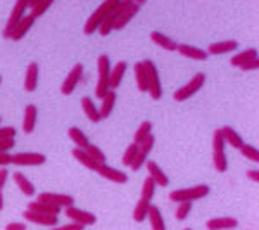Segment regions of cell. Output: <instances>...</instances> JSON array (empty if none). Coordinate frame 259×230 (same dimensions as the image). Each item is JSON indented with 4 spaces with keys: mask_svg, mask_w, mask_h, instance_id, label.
<instances>
[{
    "mask_svg": "<svg viewBox=\"0 0 259 230\" xmlns=\"http://www.w3.org/2000/svg\"><path fill=\"white\" fill-rule=\"evenodd\" d=\"M118 6H119V0H106L104 4H100L97 9L94 11V14H92L90 18H89V21H87L85 28H83L85 35H92V33L97 31L99 26L102 24V21L107 18V14L114 11Z\"/></svg>",
    "mask_w": 259,
    "mask_h": 230,
    "instance_id": "6da1fadb",
    "label": "cell"
},
{
    "mask_svg": "<svg viewBox=\"0 0 259 230\" xmlns=\"http://www.w3.org/2000/svg\"><path fill=\"white\" fill-rule=\"evenodd\" d=\"M211 192L209 185H195V187H189V189H177L169 194V201L173 203H192V201H197V199H202L206 198L207 194Z\"/></svg>",
    "mask_w": 259,
    "mask_h": 230,
    "instance_id": "7a4b0ae2",
    "label": "cell"
},
{
    "mask_svg": "<svg viewBox=\"0 0 259 230\" xmlns=\"http://www.w3.org/2000/svg\"><path fill=\"white\" fill-rule=\"evenodd\" d=\"M97 69H99V80H97V87H95V97L102 99L109 92V73H111L109 56H106V54L99 56Z\"/></svg>",
    "mask_w": 259,
    "mask_h": 230,
    "instance_id": "3957f363",
    "label": "cell"
},
{
    "mask_svg": "<svg viewBox=\"0 0 259 230\" xmlns=\"http://www.w3.org/2000/svg\"><path fill=\"white\" fill-rule=\"evenodd\" d=\"M142 64H144L145 74H147V87H149L147 92L154 100H159L162 97V87H161V78L159 73H157L156 64L150 59H145Z\"/></svg>",
    "mask_w": 259,
    "mask_h": 230,
    "instance_id": "277c9868",
    "label": "cell"
},
{
    "mask_svg": "<svg viewBox=\"0 0 259 230\" xmlns=\"http://www.w3.org/2000/svg\"><path fill=\"white\" fill-rule=\"evenodd\" d=\"M140 11V2H133V0H121V12L116 18L114 24H112V30H121L126 24L135 18V14H139Z\"/></svg>",
    "mask_w": 259,
    "mask_h": 230,
    "instance_id": "5b68a950",
    "label": "cell"
},
{
    "mask_svg": "<svg viewBox=\"0 0 259 230\" xmlns=\"http://www.w3.org/2000/svg\"><path fill=\"white\" fill-rule=\"evenodd\" d=\"M204 83H206V74H204V73H197L189 83H185L182 89H178L177 92H175L173 99L177 100V102H183V100L190 99L192 95L197 94V92L202 89Z\"/></svg>",
    "mask_w": 259,
    "mask_h": 230,
    "instance_id": "8992f818",
    "label": "cell"
},
{
    "mask_svg": "<svg viewBox=\"0 0 259 230\" xmlns=\"http://www.w3.org/2000/svg\"><path fill=\"white\" fill-rule=\"evenodd\" d=\"M26 9H28V2H24V0H19V2H16L14 9L11 12V18L7 21L6 28H4V39H11L12 31L16 30V26L21 23V19L26 16Z\"/></svg>",
    "mask_w": 259,
    "mask_h": 230,
    "instance_id": "52a82bcc",
    "label": "cell"
},
{
    "mask_svg": "<svg viewBox=\"0 0 259 230\" xmlns=\"http://www.w3.org/2000/svg\"><path fill=\"white\" fill-rule=\"evenodd\" d=\"M40 203L50 204V206H57V208H69L74 204L73 196L69 194H56V192H44V194L38 196Z\"/></svg>",
    "mask_w": 259,
    "mask_h": 230,
    "instance_id": "ba28073f",
    "label": "cell"
},
{
    "mask_svg": "<svg viewBox=\"0 0 259 230\" xmlns=\"http://www.w3.org/2000/svg\"><path fill=\"white\" fill-rule=\"evenodd\" d=\"M81 78H83V64H74L73 66V69L69 71V74L66 76V80L64 83L61 85V92L64 95H71L73 94V90L78 87V83L81 82Z\"/></svg>",
    "mask_w": 259,
    "mask_h": 230,
    "instance_id": "9c48e42d",
    "label": "cell"
},
{
    "mask_svg": "<svg viewBox=\"0 0 259 230\" xmlns=\"http://www.w3.org/2000/svg\"><path fill=\"white\" fill-rule=\"evenodd\" d=\"M154 142H156V139H154V135H149L145 140H142L139 144V152H137V158L135 161H133V165L130 166L133 171H139L142 168V165H145V161H147L150 150H152L154 147Z\"/></svg>",
    "mask_w": 259,
    "mask_h": 230,
    "instance_id": "30bf717a",
    "label": "cell"
},
{
    "mask_svg": "<svg viewBox=\"0 0 259 230\" xmlns=\"http://www.w3.org/2000/svg\"><path fill=\"white\" fill-rule=\"evenodd\" d=\"M66 216L69 220H73V223H78L81 227H87V225H94L97 221V216L94 213H89V211H83L80 208H74V206H69L66 208Z\"/></svg>",
    "mask_w": 259,
    "mask_h": 230,
    "instance_id": "8fae6325",
    "label": "cell"
},
{
    "mask_svg": "<svg viewBox=\"0 0 259 230\" xmlns=\"http://www.w3.org/2000/svg\"><path fill=\"white\" fill-rule=\"evenodd\" d=\"M11 163L18 166H40L45 163V156L40 152H16Z\"/></svg>",
    "mask_w": 259,
    "mask_h": 230,
    "instance_id": "7c38bea8",
    "label": "cell"
},
{
    "mask_svg": "<svg viewBox=\"0 0 259 230\" xmlns=\"http://www.w3.org/2000/svg\"><path fill=\"white\" fill-rule=\"evenodd\" d=\"M97 173L100 175V177L107 178V180L114 182V183H126L128 182V177L124 171L121 170H116L112 168V166H107L106 163H102V165H97Z\"/></svg>",
    "mask_w": 259,
    "mask_h": 230,
    "instance_id": "4fadbf2b",
    "label": "cell"
},
{
    "mask_svg": "<svg viewBox=\"0 0 259 230\" xmlns=\"http://www.w3.org/2000/svg\"><path fill=\"white\" fill-rule=\"evenodd\" d=\"M23 218L26 221H31V223H36V225H45V227H54V225H57V216L44 215V213H36L31 210L24 211Z\"/></svg>",
    "mask_w": 259,
    "mask_h": 230,
    "instance_id": "5bb4252c",
    "label": "cell"
},
{
    "mask_svg": "<svg viewBox=\"0 0 259 230\" xmlns=\"http://www.w3.org/2000/svg\"><path fill=\"white\" fill-rule=\"evenodd\" d=\"M145 166H147V171H149V177L152 178L154 183L159 187H166L169 183L168 177H166V173L161 170V166L157 165L156 161H145Z\"/></svg>",
    "mask_w": 259,
    "mask_h": 230,
    "instance_id": "9a60e30c",
    "label": "cell"
},
{
    "mask_svg": "<svg viewBox=\"0 0 259 230\" xmlns=\"http://www.w3.org/2000/svg\"><path fill=\"white\" fill-rule=\"evenodd\" d=\"M239 49V42L235 40H225V42H214L207 47L206 52L212 54V56H220V54H227V52H235Z\"/></svg>",
    "mask_w": 259,
    "mask_h": 230,
    "instance_id": "2e32d148",
    "label": "cell"
},
{
    "mask_svg": "<svg viewBox=\"0 0 259 230\" xmlns=\"http://www.w3.org/2000/svg\"><path fill=\"white\" fill-rule=\"evenodd\" d=\"M128 64L124 61H119L114 68H111L109 73V90H116L121 85V80H123L124 73H126Z\"/></svg>",
    "mask_w": 259,
    "mask_h": 230,
    "instance_id": "e0dca14e",
    "label": "cell"
},
{
    "mask_svg": "<svg viewBox=\"0 0 259 230\" xmlns=\"http://www.w3.org/2000/svg\"><path fill=\"white\" fill-rule=\"evenodd\" d=\"M35 21H36V19L33 18L31 14H26V16H24V18L21 19V23L18 24V26H16V30L12 31L11 40L18 42V40L23 39V36L26 35V33L31 30V26H33V24H35Z\"/></svg>",
    "mask_w": 259,
    "mask_h": 230,
    "instance_id": "ac0fdd59",
    "label": "cell"
},
{
    "mask_svg": "<svg viewBox=\"0 0 259 230\" xmlns=\"http://www.w3.org/2000/svg\"><path fill=\"white\" fill-rule=\"evenodd\" d=\"M239 225V221L232 216H223V218H211L207 220L206 227L209 230H230V228H235Z\"/></svg>",
    "mask_w": 259,
    "mask_h": 230,
    "instance_id": "d6986e66",
    "label": "cell"
},
{
    "mask_svg": "<svg viewBox=\"0 0 259 230\" xmlns=\"http://www.w3.org/2000/svg\"><path fill=\"white\" fill-rule=\"evenodd\" d=\"M177 50H178L180 54H182V56L189 57V59H195V61H206L207 57H209L206 50L197 49V47H192V45H185V44L178 45Z\"/></svg>",
    "mask_w": 259,
    "mask_h": 230,
    "instance_id": "ffe728a7",
    "label": "cell"
},
{
    "mask_svg": "<svg viewBox=\"0 0 259 230\" xmlns=\"http://www.w3.org/2000/svg\"><path fill=\"white\" fill-rule=\"evenodd\" d=\"M114 104H116V92L114 90H109L106 95L102 97V104H100V118L106 120L111 116L112 109H114Z\"/></svg>",
    "mask_w": 259,
    "mask_h": 230,
    "instance_id": "44dd1931",
    "label": "cell"
},
{
    "mask_svg": "<svg viewBox=\"0 0 259 230\" xmlns=\"http://www.w3.org/2000/svg\"><path fill=\"white\" fill-rule=\"evenodd\" d=\"M150 40H152L156 45H159V47H162L164 50H169V52L177 50V47H178L177 42L171 40L169 36H166L164 33H161V31H152V33H150Z\"/></svg>",
    "mask_w": 259,
    "mask_h": 230,
    "instance_id": "7402d4cb",
    "label": "cell"
},
{
    "mask_svg": "<svg viewBox=\"0 0 259 230\" xmlns=\"http://www.w3.org/2000/svg\"><path fill=\"white\" fill-rule=\"evenodd\" d=\"M36 83H38V64L31 62V64L28 66L26 78H24V89H26V92H35Z\"/></svg>",
    "mask_w": 259,
    "mask_h": 230,
    "instance_id": "603a6c76",
    "label": "cell"
},
{
    "mask_svg": "<svg viewBox=\"0 0 259 230\" xmlns=\"http://www.w3.org/2000/svg\"><path fill=\"white\" fill-rule=\"evenodd\" d=\"M252 59H257V50L256 49H247V50H244V52L233 56L232 59H230V64L235 66V68H242V66L247 64V62L252 61Z\"/></svg>",
    "mask_w": 259,
    "mask_h": 230,
    "instance_id": "cb8c5ba5",
    "label": "cell"
},
{
    "mask_svg": "<svg viewBox=\"0 0 259 230\" xmlns=\"http://www.w3.org/2000/svg\"><path fill=\"white\" fill-rule=\"evenodd\" d=\"M81 107H83V112H85V116L92 121V123H99V121L102 120V118H100L99 109L95 107L94 100H92L90 97H83L81 99Z\"/></svg>",
    "mask_w": 259,
    "mask_h": 230,
    "instance_id": "d4e9b609",
    "label": "cell"
},
{
    "mask_svg": "<svg viewBox=\"0 0 259 230\" xmlns=\"http://www.w3.org/2000/svg\"><path fill=\"white\" fill-rule=\"evenodd\" d=\"M221 133H223L225 142H228L233 149H240L242 145L245 144L244 139H242V137L235 130H233L232 127H223V128H221Z\"/></svg>",
    "mask_w": 259,
    "mask_h": 230,
    "instance_id": "484cf974",
    "label": "cell"
},
{
    "mask_svg": "<svg viewBox=\"0 0 259 230\" xmlns=\"http://www.w3.org/2000/svg\"><path fill=\"white\" fill-rule=\"evenodd\" d=\"M119 12H121V0H119V6L116 7V9L112 11V12H109V14H107V18L104 19V21H102V24L99 26V30H97V31L100 33V35H102V36H107V35H109V33L112 31V24H114L116 18L119 16Z\"/></svg>",
    "mask_w": 259,
    "mask_h": 230,
    "instance_id": "4316f807",
    "label": "cell"
},
{
    "mask_svg": "<svg viewBox=\"0 0 259 230\" xmlns=\"http://www.w3.org/2000/svg\"><path fill=\"white\" fill-rule=\"evenodd\" d=\"M147 218L150 221V228H152V230H166V223H164V220H162V215H161L159 208H156V206H152V204H150Z\"/></svg>",
    "mask_w": 259,
    "mask_h": 230,
    "instance_id": "83f0119b",
    "label": "cell"
},
{
    "mask_svg": "<svg viewBox=\"0 0 259 230\" xmlns=\"http://www.w3.org/2000/svg\"><path fill=\"white\" fill-rule=\"evenodd\" d=\"M36 125V106H26V111H24V120H23V132L24 133H31L35 130Z\"/></svg>",
    "mask_w": 259,
    "mask_h": 230,
    "instance_id": "f1b7e54d",
    "label": "cell"
},
{
    "mask_svg": "<svg viewBox=\"0 0 259 230\" xmlns=\"http://www.w3.org/2000/svg\"><path fill=\"white\" fill-rule=\"evenodd\" d=\"M28 210L36 211V213H44V215H50V216H59L61 208L50 206V204L40 203V201H33V203L28 204Z\"/></svg>",
    "mask_w": 259,
    "mask_h": 230,
    "instance_id": "f546056e",
    "label": "cell"
},
{
    "mask_svg": "<svg viewBox=\"0 0 259 230\" xmlns=\"http://www.w3.org/2000/svg\"><path fill=\"white\" fill-rule=\"evenodd\" d=\"M68 135H69V139L76 144V147L78 149H87L90 145V140H89V137L83 133L80 128H76V127H71L69 130H68Z\"/></svg>",
    "mask_w": 259,
    "mask_h": 230,
    "instance_id": "4dcf8cb0",
    "label": "cell"
},
{
    "mask_svg": "<svg viewBox=\"0 0 259 230\" xmlns=\"http://www.w3.org/2000/svg\"><path fill=\"white\" fill-rule=\"evenodd\" d=\"M14 182H16V185L19 187V190L23 192L24 196H35V185H33V183L28 180L23 173L16 171V173H14Z\"/></svg>",
    "mask_w": 259,
    "mask_h": 230,
    "instance_id": "1f68e13d",
    "label": "cell"
},
{
    "mask_svg": "<svg viewBox=\"0 0 259 230\" xmlns=\"http://www.w3.org/2000/svg\"><path fill=\"white\" fill-rule=\"evenodd\" d=\"M133 71H135V80H137V87H139L140 92H147L149 87H147V74H145V69H144V64L142 62H137L133 66Z\"/></svg>",
    "mask_w": 259,
    "mask_h": 230,
    "instance_id": "d6a6232c",
    "label": "cell"
},
{
    "mask_svg": "<svg viewBox=\"0 0 259 230\" xmlns=\"http://www.w3.org/2000/svg\"><path fill=\"white\" fill-rule=\"evenodd\" d=\"M73 156H74V160L76 161H80L85 168H89V170H97V163H95L94 160H90V156L85 152L83 149H78V147H74L73 149Z\"/></svg>",
    "mask_w": 259,
    "mask_h": 230,
    "instance_id": "836d02e7",
    "label": "cell"
},
{
    "mask_svg": "<svg viewBox=\"0 0 259 230\" xmlns=\"http://www.w3.org/2000/svg\"><path fill=\"white\" fill-rule=\"evenodd\" d=\"M140 199L147 201V203H152V198L154 194H156V183H154V180L150 177H147L144 180V185H142V192H140Z\"/></svg>",
    "mask_w": 259,
    "mask_h": 230,
    "instance_id": "e575fe53",
    "label": "cell"
},
{
    "mask_svg": "<svg viewBox=\"0 0 259 230\" xmlns=\"http://www.w3.org/2000/svg\"><path fill=\"white\" fill-rule=\"evenodd\" d=\"M52 6V0H41V2H28V7L31 9L33 18H40L41 14H45V11Z\"/></svg>",
    "mask_w": 259,
    "mask_h": 230,
    "instance_id": "d590c367",
    "label": "cell"
},
{
    "mask_svg": "<svg viewBox=\"0 0 259 230\" xmlns=\"http://www.w3.org/2000/svg\"><path fill=\"white\" fill-rule=\"evenodd\" d=\"M150 204H152V203H147V201L140 199L139 203H137L135 210H133V220H135V221H144L145 218H147Z\"/></svg>",
    "mask_w": 259,
    "mask_h": 230,
    "instance_id": "8d00e7d4",
    "label": "cell"
},
{
    "mask_svg": "<svg viewBox=\"0 0 259 230\" xmlns=\"http://www.w3.org/2000/svg\"><path fill=\"white\" fill-rule=\"evenodd\" d=\"M149 135H152V123H150V121H144V123L139 127V130L135 132L133 144H140V142L147 139Z\"/></svg>",
    "mask_w": 259,
    "mask_h": 230,
    "instance_id": "74e56055",
    "label": "cell"
},
{
    "mask_svg": "<svg viewBox=\"0 0 259 230\" xmlns=\"http://www.w3.org/2000/svg\"><path fill=\"white\" fill-rule=\"evenodd\" d=\"M212 156H218V154H225V139L223 133H221V128L214 130L212 133Z\"/></svg>",
    "mask_w": 259,
    "mask_h": 230,
    "instance_id": "f35d334b",
    "label": "cell"
},
{
    "mask_svg": "<svg viewBox=\"0 0 259 230\" xmlns=\"http://www.w3.org/2000/svg\"><path fill=\"white\" fill-rule=\"evenodd\" d=\"M87 154L90 156V160H94L97 165H102V163H106V154L100 150V147H97V145H94V144H90L87 149H83Z\"/></svg>",
    "mask_w": 259,
    "mask_h": 230,
    "instance_id": "ab89813d",
    "label": "cell"
},
{
    "mask_svg": "<svg viewBox=\"0 0 259 230\" xmlns=\"http://www.w3.org/2000/svg\"><path fill=\"white\" fill-rule=\"evenodd\" d=\"M137 152H139V144H130L128 149L124 150V154H123V165L132 166L137 158Z\"/></svg>",
    "mask_w": 259,
    "mask_h": 230,
    "instance_id": "60d3db41",
    "label": "cell"
},
{
    "mask_svg": "<svg viewBox=\"0 0 259 230\" xmlns=\"http://www.w3.org/2000/svg\"><path fill=\"white\" fill-rule=\"evenodd\" d=\"M239 150L242 152V156L247 158V160L254 161V163H257V161H259V150H257L256 147H252L250 144H244Z\"/></svg>",
    "mask_w": 259,
    "mask_h": 230,
    "instance_id": "b9f144b4",
    "label": "cell"
},
{
    "mask_svg": "<svg viewBox=\"0 0 259 230\" xmlns=\"http://www.w3.org/2000/svg\"><path fill=\"white\" fill-rule=\"evenodd\" d=\"M190 211H192V203H180L175 216H177V220H185Z\"/></svg>",
    "mask_w": 259,
    "mask_h": 230,
    "instance_id": "7bdbcfd3",
    "label": "cell"
},
{
    "mask_svg": "<svg viewBox=\"0 0 259 230\" xmlns=\"http://www.w3.org/2000/svg\"><path fill=\"white\" fill-rule=\"evenodd\" d=\"M14 137H16V128L14 127H0V140L14 139Z\"/></svg>",
    "mask_w": 259,
    "mask_h": 230,
    "instance_id": "ee69618b",
    "label": "cell"
},
{
    "mask_svg": "<svg viewBox=\"0 0 259 230\" xmlns=\"http://www.w3.org/2000/svg\"><path fill=\"white\" fill-rule=\"evenodd\" d=\"M16 145V140L14 139H6V140H0V154L7 152V150H11L12 147Z\"/></svg>",
    "mask_w": 259,
    "mask_h": 230,
    "instance_id": "f6af8a7d",
    "label": "cell"
},
{
    "mask_svg": "<svg viewBox=\"0 0 259 230\" xmlns=\"http://www.w3.org/2000/svg\"><path fill=\"white\" fill-rule=\"evenodd\" d=\"M6 230H26V223L23 221H11L6 225Z\"/></svg>",
    "mask_w": 259,
    "mask_h": 230,
    "instance_id": "bcb514c9",
    "label": "cell"
},
{
    "mask_svg": "<svg viewBox=\"0 0 259 230\" xmlns=\"http://www.w3.org/2000/svg\"><path fill=\"white\" fill-rule=\"evenodd\" d=\"M259 68V59H252V61H249L247 64H244L242 66V71H256Z\"/></svg>",
    "mask_w": 259,
    "mask_h": 230,
    "instance_id": "7dc6e473",
    "label": "cell"
},
{
    "mask_svg": "<svg viewBox=\"0 0 259 230\" xmlns=\"http://www.w3.org/2000/svg\"><path fill=\"white\" fill-rule=\"evenodd\" d=\"M11 161H12V156L9 152L0 154V166H2V168H6L7 165H11Z\"/></svg>",
    "mask_w": 259,
    "mask_h": 230,
    "instance_id": "c3c4849f",
    "label": "cell"
},
{
    "mask_svg": "<svg viewBox=\"0 0 259 230\" xmlns=\"http://www.w3.org/2000/svg\"><path fill=\"white\" fill-rule=\"evenodd\" d=\"M7 177H9V170H7V168H0V190H2L4 185H6Z\"/></svg>",
    "mask_w": 259,
    "mask_h": 230,
    "instance_id": "681fc988",
    "label": "cell"
},
{
    "mask_svg": "<svg viewBox=\"0 0 259 230\" xmlns=\"http://www.w3.org/2000/svg\"><path fill=\"white\" fill-rule=\"evenodd\" d=\"M85 227H81V225L78 223H68V225H62V227H56L52 230H83Z\"/></svg>",
    "mask_w": 259,
    "mask_h": 230,
    "instance_id": "f907efd6",
    "label": "cell"
},
{
    "mask_svg": "<svg viewBox=\"0 0 259 230\" xmlns=\"http://www.w3.org/2000/svg\"><path fill=\"white\" fill-rule=\"evenodd\" d=\"M247 177H249L254 183H257V182H259V171H257V170H249V171H247Z\"/></svg>",
    "mask_w": 259,
    "mask_h": 230,
    "instance_id": "816d5d0a",
    "label": "cell"
},
{
    "mask_svg": "<svg viewBox=\"0 0 259 230\" xmlns=\"http://www.w3.org/2000/svg\"><path fill=\"white\" fill-rule=\"evenodd\" d=\"M4 210V196H2V190H0V211Z\"/></svg>",
    "mask_w": 259,
    "mask_h": 230,
    "instance_id": "f5cc1de1",
    "label": "cell"
},
{
    "mask_svg": "<svg viewBox=\"0 0 259 230\" xmlns=\"http://www.w3.org/2000/svg\"><path fill=\"white\" fill-rule=\"evenodd\" d=\"M0 83H2V76H0Z\"/></svg>",
    "mask_w": 259,
    "mask_h": 230,
    "instance_id": "db71d44e",
    "label": "cell"
},
{
    "mask_svg": "<svg viewBox=\"0 0 259 230\" xmlns=\"http://www.w3.org/2000/svg\"><path fill=\"white\" fill-rule=\"evenodd\" d=\"M183 230H192V228H183Z\"/></svg>",
    "mask_w": 259,
    "mask_h": 230,
    "instance_id": "11a10c76",
    "label": "cell"
},
{
    "mask_svg": "<svg viewBox=\"0 0 259 230\" xmlns=\"http://www.w3.org/2000/svg\"><path fill=\"white\" fill-rule=\"evenodd\" d=\"M0 123H2V118H0Z\"/></svg>",
    "mask_w": 259,
    "mask_h": 230,
    "instance_id": "9f6ffc18",
    "label": "cell"
}]
</instances>
